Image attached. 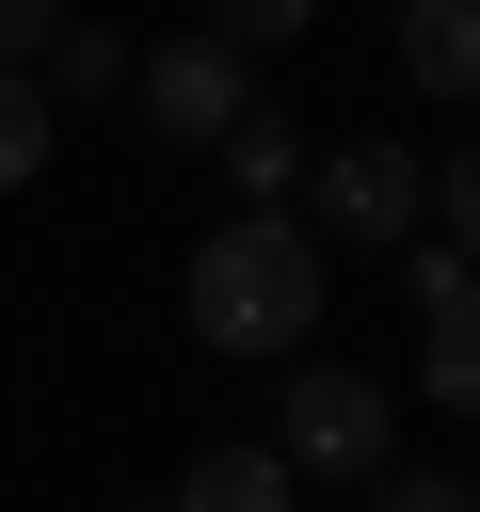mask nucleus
I'll return each instance as SVG.
<instances>
[{
	"mask_svg": "<svg viewBox=\"0 0 480 512\" xmlns=\"http://www.w3.org/2000/svg\"><path fill=\"white\" fill-rule=\"evenodd\" d=\"M176 512H304V464H288V448H208V464L176 480Z\"/></svg>",
	"mask_w": 480,
	"mask_h": 512,
	"instance_id": "obj_8",
	"label": "nucleus"
},
{
	"mask_svg": "<svg viewBox=\"0 0 480 512\" xmlns=\"http://www.w3.org/2000/svg\"><path fill=\"white\" fill-rule=\"evenodd\" d=\"M368 512H480V480H400V464H384V480H368Z\"/></svg>",
	"mask_w": 480,
	"mask_h": 512,
	"instance_id": "obj_13",
	"label": "nucleus"
},
{
	"mask_svg": "<svg viewBox=\"0 0 480 512\" xmlns=\"http://www.w3.org/2000/svg\"><path fill=\"white\" fill-rule=\"evenodd\" d=\"M304 16H320V0H208V32H240V48H288Z\"/></svg>",
	"mask_w": 480,
	"mask_h": 512,
	"instance_id": "obj_12",
	"label": "nucleus"
},
{
	"mask_svg": "<svg viewBox=\"0 0 480 512\" xmlns=\"http://www.w3.org/2000/svg\"><path fill=\"white\" fill-rule=\"evenodd\" d=\"M48 32H64V0H0V64H32Z\"/></svg>",
	"mask_w": 480,
	"mask_h": 512,
	"instance_id": "obj_14",
	"label": "nucleus"
},
{
	"mask_svg": "<svg viewBox=\"0 0 480 512\" xmlns=\"http://www.w3.org/2000/svg\"><path fill=\"white\" fill-rule=\"evenodd\" d=\"M400 288H416V384H432L448 416H480V256H464V240H432Z\"/></svg>",
	"mask_w": 480,
	"mask_h": 512,
	"instance_id": "obj_5",
	"label": "nucleus"
},
{
	"mask_svg": "<svg viewBox=\"0 0 480 512\" xmlns=\"http://www.w3.org/2000/svg\"><path fill=\"white\" fill-rule=\"evenodd\" d=\"M48 144H64V128H48V80H32V64H0V192H32V176H48Z\"/></svg>",
	"mask_w": 480,
	"mask_h": 512,
	"instance_id": "obj_9",
	"label": "nucleus"
},
{
	"mask_svg": "<svg viewBox=\"0 0 480 512\" xmlns=\"http://www.w3.org/2000/svg\"><path fill=\"white\" fill-rule=\"evenodd\" d=\"M400 80L416 96H480V0H400Z\"/></svg>",
	"mask_w": 480,
	"mask_h": 512,
	"instance_id": "obj_7",
	"label": "nucleus"
},
{
	"mask_svg": "<svg viewBox=\"0 0 480 512\" xmlns=\"http://www.w3.org/2000/svg\"><path fill=\"white\" fill-rule=\"evenodd\" d=\"M432 224L480 256V144H448V160H432Z\"/></svg>",
	"mask_w": 480,
	"mask_h": 512,
	"instance_id": "obj_11",
	"label": "nucleus"
},
{
	"mask_svg": "<svg viewBox=\"0 0 480 512\" xmlns=\"http://www.w3.org/2000/svg\"><path fill=\"white\" fill-rule=\"evenodd\" d=\"M304 480H384V448H400V400L368 384V368H288V432H272Z\"/></svg>",
	"mask_w": 480,
	"mask_h": 512,
	"instance_id": "obj_2",
	"label": "nucleus"
},
{
	"mask_svg": "<svg viewBox=\"0 0 480 512\" xmlns=\"http://www.w3.org/2000/svg\"><path fill=\"white\" fill-rule=\"evenodd\" d=\"M32 64H48V96H112V80H128V48H112V32H80V16H64Z\"/></svg>",
	"mask_w": 480,
	"mask_h": 512,
	"instance_id": "obj_10",
	"label": "nucleus"
},
{
	"mask_svg": "<svg viewBox=\"0 0 480 512\" xmlns=\"http://www.w3.org/2000/svg\"><path fill=\"white\" fill-rule=\"evenodd\" d=\"M320 288H336V272H320V240H304L288 208H224V224L192 240V272H176V304H192V336H208V352H272V368L304 352V320H320Z\"/></svg>",
	"mask_w": 480,
	"mask_h": 512,
	"instance_id": "obj_1",
	"label": "nucleus"
},
{
	"mask_svg": "<svg viewBox=\"0 0 480 512\" xmlns=\"http://www.w3.org/2000/svg\"><path fill=\"white\" fill-rule=\"evenodd\" d=\"M208 160H224V192H240V208H288V192H304V160H320V144H304V128H288V112H272V96H240V128H224V144H208Z\"/></svg>",
	"mask_w": 480,
	"mask_h": 512,
	"instance_id": "obj_6",
	"label": "nucleus"
},
{
	"mask_svg": "<svg viewBox=\"0 0 480 512\" xmlns=\"http://www.w3.org/2000/svg\"><path fill=\"white\" fill-rule=\"evenodd\" d=\"M304 192H320V240H352V256L416 240V208H432L416 144H320V160H304Z\"/></svg>",
	"mask_w": 480,
	"mask_h": 512,
	"instance_id": "obj_4",
	"label": "nucleus"
},
{
	"mask_svg": "<svg viewBox=\"0 0 480 512\" xmlns=\"http://www.w3.org/2000/svg\"><path fill=\"white\" fill-rule=\"evenodd\" d=\"M128 96H144V128H160V144H224V128H240V96H256V48H240V32H176V48H144V64H128Z\"/></svg>",
	"mask_w": 480,
	"mask_h": 512,
	"instance_id": "obj_3",
	"label": "nucleus"
}]
</instances>
